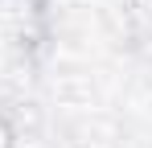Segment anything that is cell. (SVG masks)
<instances>
[{
    "label": "cell",
    "instance_id": "cell-1",
    "mask_svg": "<svg viewBox=\"0 0 152 148\" xmlns=\"http://www.w3.org/2000/svg\"><path fill=\"white\" fill-rule=\"evenodd\" d=\"M0 148H8V127H4V119H0Z\"/></svg>",
    "mask_w": 152,
    "mask_h": 148
}]
</instances>
